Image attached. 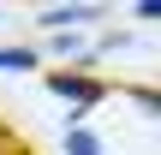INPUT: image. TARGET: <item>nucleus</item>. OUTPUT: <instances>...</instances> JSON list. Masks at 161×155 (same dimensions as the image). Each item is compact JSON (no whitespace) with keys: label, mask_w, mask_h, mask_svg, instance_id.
Segmentation results:
<instances>
[{"label":"nucleus","mask_w":161,"mask_h":155,"mask_svg":"<svg viewBox=\"0 0 161 155\" xmlns=\"http://www.w3.org/2000/svg\"><path fill=\"white\" fill-rule=\"evenodd\" d=\"M84 18H96V6H48L42 12V30H72V24H84Z\"/></svg>","instance_id":"nucleus-2"},{"label":"nucleus","mask_w":161,"mask_h":155,"mask_svg":"<svg viewBox=\"0 0 161 155\" xmlns=\"http://www.w3.org/2000/svg\"><path fill=\"white\" fill-rule=\"evenodd\" d=\"M48 90H54V96H66V102H78V108H96V102L108 96V84H102V78H90V72H54V78H48Z\"/></svg>","instance_id":"nucleus-1"},{"label":"nucleus","mask_w":161,"mask_h":155,"mask_svg":"<svg viewBox=\"0 0 161 155\" xmlns=\"http://www.w3.org/2000/svg\"><path fill=\"white\" fill-rule=\"evenodd\" d=\"M36 66V48H0V72H24Z\"/></svg>","instance_id":"nucleus-3"},{"label":"nucleus","mask_w":161,"mask_h":155,"mask_svg":"<svg viewBox=\"0 0 161 155\" xmlns=\"http://www.w3.org/2000/svg\"><path fill=\"white\" fill-rule=\"evenodd\" d=\"M66 149H72V155H102V143H96L84 125H72V131H66Z\"/></svg>","instance_id":"nucleus-4"}]
</instances>
